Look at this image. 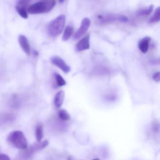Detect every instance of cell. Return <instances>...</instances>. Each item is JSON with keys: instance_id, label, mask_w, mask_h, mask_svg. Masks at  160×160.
Masks as SVG:
<instances>
[{"instance_id": "5b68a950", "label": "cell", "mask_w": 160, "mask_h": 160, "mask_svg": "<svg viewBox=\"0 0 160 160\" xmlns=\"http://www.w3.org/2000/svg\"><path fill=\"white\" fill-rule=\"evenodd\" d=\"M98 19L100 22L102 24L110 23L114 21H119L122 23H126L128 21V18L125 16L112 14L100 15L98 16Z\"/></svg>"}, {"instance_id": "603a6c76", "label": "cell", "mask_w": 160, "mask_h": 160, "mask_svg": "<svg viewBox=\"0 0 160 160\" xmlns=\"http://www.w3.org/2000/svg\"><path fill=\"white\" fill-rule=\"evenodd\" d=\"M64 1H65V0H59V2L60 3H62V2H64Z\"/></svg>"}, {"instance_id": "cb8c5ba5", "label": "cell", "mask_w": 160, "mask_h": 160, "mask_svg": "<svg viewBox=\"0 0 160 160\" xmlns=\"http://www.w3.org/2000/svg\"><path fill=\"white\" fill-rule=\"evenodd\" d=\"M23 1L27 2H28L29 1H30V0H23Z\"/></svg>"}, {"instance_id": "7c38bea8", "label": "cell", "mask_w": 160, "mask_h": 160, "mask_svg": "<svg viewBox=\"0 0 160 160\" xmlns=\"http://www.w3.org/2000/svg\"><path fill=\"white\" fill-rule=\"evenodd\" d=\"M64 97L65 93L63 91H60L56 94L54 99V104L56 107L59 108L62 106L64 101Z\"/></svg>"}, {"instance_id": "8fae6325", "label": "cell", "mask_w": 160, "mask_h": 160, "mask_svg": "<svg viewBox=\"0 0 160 160\" xmlns=\"http://www.w3.org/2000/svg\"><path fill=\"white\" fill-rule=\"evenodd\" d=\"M150 41L151 38L150 37H146L139 41L138 48L142 53H146L148 52Z\"/></svg>"}, {"instance_id": "d4e9b609", "label": "cell", "mask_w": 160, "mask_h": 160, "mask_svg": "<svg viewBox=\"0 0 160 160\" xmlns=\"http://www.w3.org/2000/svg\"><path fill=\"white\" fill-rule=\"evenodd\" d=\"M41 1H43V0H41Z\"/></svg>"}, {"instance_id": "2e32d148", "label": "cell", "mask_w": 160, "mask_h": 160, "mask_svg": "<svg viewBox=\"0 0 160 160\" xmlns=\"http://www.w3.org/2000/svg\"><path fill=\"white\" fill-rule=\"evenodd\" d=\"M35 136L37 141H41L43 137V131L42 126L41 124H38L35 130Z\"/></svg>"}, {"instance_id": "4fadbf2b", "label": "cell", "mask_w": 160, "mask_h": 160, "mask_svg": "<svg viewBox=\"0 0 160 160\" xmlns=\"http://www.w3.org/2000/svg\"><path fill=\"white\" fill-rule=\"evenodd\" d=\"M74 28L72 26H67L65 28L62 36V40L64 42L68 41L73 33Z\"/></svg>"}, {"instance_id": "6da1fadb", "label": "cell", "mask_w": 160, "mask_h": 160, "mask_svg": "<svg viewBox=\"0 0 160 160\" xmlns=\"http://www.w3.org/2000/svg\"><path fill=\"white\" fill-rule=\"evenodd\" d=\"M56 4L55 0H43L30 6L28 12L31 14L48 13L54 8Z\"/></svg>"}, {"instance_id": "e0dca14e", "label": "cell", "mask_w": 160, "mask_h": 160, "mask_svg": "<svg viewBox=\"0 0 160 160\" xmlns=\"http://www.w3.org/2000/svg\"><path fill=\"white\" fill-rule=\"evenodd\" d=\"M54 77H55L56 82H57L58 86H59V87H62V86L66 85V81L61 75L59 74L58 73H54Z\"/></svg>"}, {"instance_id": "9c48e42d", "label": "cell", "mask_w": 160, "mask_h": 160, "mask_svg": "<svg viewBox=\"0 0 160 160\" xmlns=\"http://www.w3.org/2000/svg\"><path fill=\"white\" fill-rule=\"evenodd\" d=\"M28 2L24 1L23 0H20L18 5L16 7V10L18 14L25 19H28V14L27 12V7L28 6Z\"/></svg>"}, {"instance_id": "d6986e66", "label": "cell", "mask_w": 160, "mask_h": 160, "mask_svg": "<svg viewBox=\"0 0 160 160\" xmlns=\"http://www.w3.org/2000/svg\"><path fill=\"white\" fill-rule=\"evenodd\" d=\"M153 80L155 82H159L160 80V72H158L155 73L152 76Z\"/></svg>"}, {"instance_id": "7a4b0ae2", "label": "cell", "mask_w": 160, "mask_h": 160, "mask_svg": "<svg viewBox=\"0 0 160 160\" xmlns=\"http://www.w3.org/2000/svg\"><path fill=\"white\" fill-rule=\"evenodd\" d=\"M7 140L11 145L17 148L23 150L28 148V140L21 131H15L10 133Z\"/></svg>"}, {"instance_id": "7402d4cb", "label": "cell", "mask_w": 160, "mask_h": 160, "mask_svg": "<svg viewBox=\"0 0 160 160\" xmlns=\"http://www.w3.org/2000/svg\"><path fill=\"white\" fill-rule=\"evenodd\" d=\"M33 54H34V56L37 57V56H38V55H39V53H38V51L35 50V51H33Z\"/></svg>"}, {"instance_id": "3957f363", "label": "cell", "mask_w": 160, "mask_h": 160, "mask_svg": "<svg viewBox=\"0 0 160 160\" xmlns=\"http://www.w3.org/2000/svg\"><path fill=\"white\" fill-rule=\"evenodd\" d=\"M65 17L59 16L49 23L48 28V33L51 37H57L62 32L65 26Z\"/></svg>"}, {"instance_id": "8992f818", "label": "cell", "mask_w": 160, "mask_h": 160, "mask_svg": "<svg viewBox=\"0 0 160 160\" xmlns=\"http://www.w3.org/2000/svg\"><path fill=\"white\" fill-rule=\"evenodd\" d=\"M90 25L91 21L89 18H84L81 22L80 28L75 33L73 36V39L74 40H78L83 36L87 32Z\"/></svg>"}, {"instance_id": "44dd1931", "label": "cell", "mask_w": 160, "mask_h": 160, "mask_svg": "<svg viewBox=\"0 0 160 160\" xmlns=\"http://www.w3.org/2000/svg\"><path fill=\"white\" fill-rule=\"evenodd\" d=\"M152 128H153V130L155 131H159V124L157 123V122H155V123H153L152 125Z\"/></svg>"}, {"instance_id": "ac0fdd59", "label": "cell", "mask_w": 160, "mask_h": 160, "mask_svg": "<svg viewBox=\"0 0 160 160\" xmlns=\"http://www.w3.org/2000/svg\"><path fill=\"white\" fill-rule=\"evenodd\" d=\"M59 117L63 121L68 120L71 118L70 114L67 112V110H65V109H62L59 111Z\"/></svg>"}, {"instance_id": "5bb4252c", "label": "cell", "mask_w": 160, "mask_h": 160, "mask_svg": "<svg viewBox=\"0 0 160 160\" xmlns=\"http://www.w3.org/2000/svg\"><path fill=\"white\" fill-rule=\"evenodd\" d=\"M153 7H154V6L153 5H151L147 9H141L137 12V15L138 16H145L149 15L153 11Z\"/></svg>"}, {"instance_id": "9a60e30c", "label": "cell", "mask_w": 160, "mask_h": 160, "mask_svg": "<svg viewBox=\"0 0 160 160\" xmlns=\"http://www.w3.org/2000/svg\"><path fill=\"white\" fill-rule=\"evenodd\" d=\"M160 20V8L158 7L155 10L153 15L149 19L148 22L149 23H155L159 22Z\"/></svg>"}, {"instance_id": "ba28073f", "label": "cell", "mask_w": 160, "mask_h": 160, "mask_svg": "<svg viewBox=\"0 0 160 160\" xmlns=\"http://www.w3.org/2000/svg\"><path fill=\"white\" fill-rule=\"evenodd\" d=\"M90 48V35L82 38L76 47V50L77 52H81L84 50H87Z\"/></svg>"}, {"instance_id": "ffe728a7", "label": "cell", "mask_w": 160, "mask_h": 160, "mask_svg": "<svg viewBox=\"0 0 160 160\" xmlns=\"http://www.w3.org/2000/svg\"><path fill=\"white\" fill-rule=\"evenodd\" d=\"M10 158L8 155L3 153H0V160H10Z\"/></svg>"}, {"instance_id": "30bf717a", "label": "cell", "mask_w": 160, "mask_h": 160, "mask_svg": "<svg viewBox=\"0 0 160 160\" xmlns=\"http://www.w3.org/2000/svg\"><path fill=\"white\" fill-rule=\"evenodd\" d=\"M18 42L23 51L27 55L29 56L31 53V48L27 37L25 35H19L18 37Z\"/></svg>"}, {"instance_id": "277c9868", "label": "cell", "mask_w": 160, "mask_h": 160, "mask_svg": "<svg viewBox=\"0 0 160 160\" xmlns=\"http://www.w3.org/2000/svg\"><path fill=\"white\" fill-rule=\"evenodd\" d=\"M48 144L49 142L47 140H44L42 142L41 141H39V142L37 141L36 143H34L30 146L29 148H27L24 149V151L22 152L21 153V155L22 156L26 157V158H28V157H30L33 153L37 152V151L42 150L46 148L48 146Z\"/></svg>"}, {"instance_id": "52a82bcc", "label": "cell", "mask_w": 160, "mask_h": 160, "mask_svg": "<svg viewBox=\"0 0 160 160\" xmlns=\"http://www.w3.org/2000/svg\"><path fill=\"white\" fill-rule=\"evenodd\" d=\"M50 60L53 64L60 68L65 73H68L71 71V67L60 57L54 56Z\"/></svg>"}]
</instances>
